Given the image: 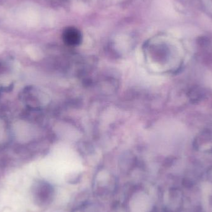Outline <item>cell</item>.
<instances>
[{
	"mask_svg": "<svg viewBox=\"0 0 212 212\" xmlns=\"http://www.w3.org/2000/svg\"><path fill=\"white\" fill-rule=\"evenodd\" d=\"M63 38L64 43L68 45H77L81 41V33L76 28L68 27L63 32Z\"/></svg>",
	"mask_w": 212,
	"mask_h": 212,
	"instance_id": "obj_1",
	"label": "cell"
},
{
	"mask_svg": "<svg viewBox=\"0 0 212 212\" xmlns=\"http://www.w3.org/2000/svg\"><path fill=\"white\" fill-rule=\"evenodd\" d=\"M53 193V190L51 186L48 183H43L37 188V197L40 202L45 203L50 200Z\"/></svg>",
	"mask_w": 212,
	"mask_h": 212,
	"instance_id": "obj_2",
	"label": "cell"
},
{
	"mask_svg": "<svg viewBox=\"0 0 212 212\" xmlns=\"http://www.w3.org/2000/svg\"><path fill=\"white\" fill-rule=\"evenodd\" d=\"M183 184L184 185V186H185L186 187H190L192 186V183L191 182L188 180H184L183 181Z\"/></svg>",
	"mask_w": 212,
	"mask_h": 212,
	"instance_id": "obj_3",
	"label": "cell"
},
{
	"mask_svg": "<svg viewBox=\"0 0 212 212\" xmlns=\"http://www.w3.org/2000/svg\"><path fill=\"white\" fill-rule=\"evenodd\" d=\"M208 178L209 179L211 180V182H212V170L210 171L208 174Z\"/></svg>",
	"mask_w": 212,
	"mask_h": 212,
	"instance_id": "obj_4",
	"label": "cell"
}]
</instances>
